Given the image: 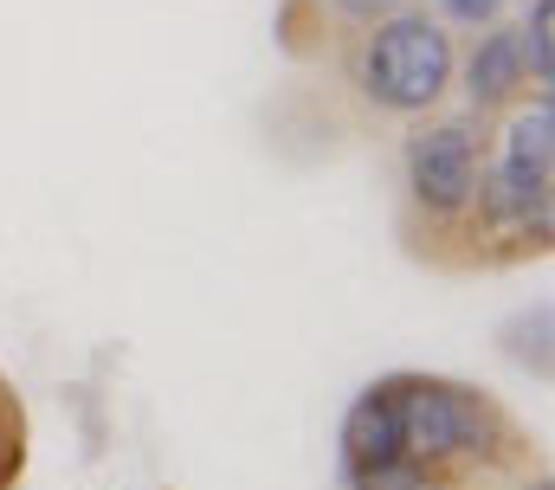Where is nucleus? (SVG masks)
I'll use <instances>...</instances> for the list:
<instances>
[{
    "instance_id": "obj_1",
    "label": "nucleus",
    "mask_w": 555,
    "mask_h": 490,
    "mask_svg": "<svg viewBox=\"0 0 555 490\" xmlns=\"http://www.w3.org/2000/svg\"><path fill=\"white\" fill-rule=\"evenodd\" d=\"M452 72H459L452 33L414 7L375 20L356 46V85L388 117H433L452 91Z\"/></svg>"
},
{
    "instance_id": "obj_2",
    "label": "nucleus",
    "mask_w": 555,
    "mask_h": 490,
    "mask_svg": "<svg viewBox=\"0 0 555 490\" xmlns=\"http://www.w3.org/2000/svg\"><path fill=\"white\" fill-rule=\"evenodd\" d=\"M395 407H401V452L420 465H459V459H485L517 446L511 420L498 413L491 394L465 387V381H439V374H395Z\"/></svg>"
},
{
    "instance_id": "obj_3",
    "label": "nucleus",
    "mask_w": 555,
    "mask_h": 490,
    "mask_svg": "<svg viewBox=\"0 0 555 490\" xmlns=\"http://www.w3.org/2000/svg\"><path fill=\"white\" fill-rule=\"evenodd\" d=\"M478 168H485V136L472 122H420L401 142V175H408V201L426 220H465L472 194H478Z\"/></svg>"
},
{
    "instance_id": "obj_4",
    "label": "nucleus",
    "mask_w": 555,
    "mask_h": 490,
    "mask_svg": "<svg viewBox=\"0 0 555 490\" xmlns=\"http://www.w3.org/2000/svg\"><path fill=\"white\" fill-rule=\"evenodd\" d=\"M452 78H465V98H472V111L478 117H491V111H511L524 91H530V72H524V52H517V26H485L478 39H472V52H465V72H452Z\"/></svg>"
},
{
    "instance_id": "obj_5",
    "label": "nucleus",
    "mask_w": 555,
    "mask_h": 490,
    "mask_svg": "<svg viewBox=\"0 0 555 490\" xmlns=\"http://www.w3.org/2000/svg\"><path fill=\"white\" fill-rule=\"evenodd\" d=\"M382 459H401V407H395V374L362 387L343 413V433H336V465L343 472H369Z\"/></svg>"
},
{
    "instance_id": "obj_6",
    "label": "nucleus",
    "mask_w": 555,
    "mask_h": 490,
    "mask_svg": "<svg viewBox=\"0 0 555 490\" xmlns=\"http://www.w3.org/2000/svg\"><path fill=\"white\" fill-rule=\"evenodd\" d=\"M504 155H517V162H550L555 168V98L550 91H537L530 104H517V117L504 129Z\"/></svg>"
},
{
    "instance_id": "obj_7",
    "label": "nucleus",
    "mask_w": 555,
    "mask_h": 490,
    "mask_svg": "<svg viewBox=\"0 0 555 490\" xmlns=\"http://www.w3.org/2000/svg\"><path fill=\"white\" fill-rule=\"evenodd\" d=\"M517 52H524L530 85H537V91H550V85H555V0H530V7H524Z\"/></svg>"
},
{
    "instance_id": "obj_8",
    "label": "nucleus",
    "mask_w": 555,
    "mask_h": 490,
    "mask_svg": "<svg viewBox=\"0 0 555 490\" xmlns=\"http://www.w3.org/2000/svg\"><path fill=\"white\" fill-rule=\"evenodd\" d=\"M343 490H439V472L401 452V459H382L369 472H343Z\"/></svg>"
},
{
    "instance_id": "obj_9",
    "label": "nucleus",
    "mask_w": 555,
    "mask_h": 490,
    "mask_svg": "<svg viewBox=\"0 0 555 490\" xmlns=\"http://www.w3.org/2000/svg\"><path fill=\"white\" fill-rule=\"evenodd\" d=\"M504 336H511V356H517V362H530L537 374H550V336H555L550 304H537V317H517Z\"/></svg>"
},
{
    "instance_id": "obj_10",
    "label": "nucleus",
    "mask_w": 555,
    "mask_h": 490,
    "mask_svg": "<svg viewBox=\"0 0 555 490\" xmlns=\"http://www.w3.org/2000/svg\"><path fill=\"white\" fill-rule=\"evenodd\" d=\"M20 459H26V446H20V400H13L7 381H0V490H13Z\"/></svg>"
},
{
    "instance_id": "obj_11",
    "label": "nucleus",
    "mask_w": 555,
    "mask_h": 490,
    "mask_svg": "<svg viewBox=\"0 0 555 490\" xmlns=\"http://www.w3.org/2000/svg\"><path fill=\"white\" fill-rule=\"evenodd\" d=\"M439 13H446L452 26H472V33H478V26H491V20L504 13V0H439Z\"/></svg>"
},
{
    "instance_id": "obj_12",
    "label": "nucleus",
    "mask_w": 555,
    "mask_h": 490,
    "mask_svg": "<svg viewBox=\"0 0 555 490\" xmlns=\"http://www.w3.org/2000/svg\"><path fill=\"white\" fill-rule=\"evenodd\" d=\"M349 26H375V20H388V13H401L408 0H330Z\"/></svg>"
},
{
    "instance_id": "obj_13",
    "label": "nucleus",
    "mask_w": 555,
    "mask_h": 490,
    "mask_svg": "<svg viewBox=\"0 0 555 490\" xmlns=\"http://www.w3.org/2000/svg\"><path fill=\"white\" fill-rule=\"evenodd\" d=\"M530 490H550V485H530Z\"/></svg>"
}]
</instances>
